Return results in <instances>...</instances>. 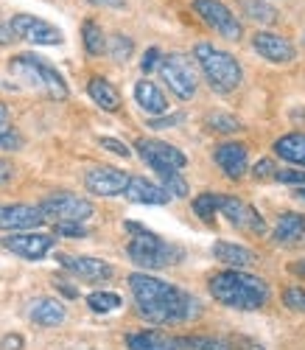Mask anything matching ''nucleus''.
<instances>
[{
  "instance_id": "obj_1",
  "label": "nucleus",
  "mask_w": 305,
  "mask_h": 350,
  "mask_svg": "<svg viewBox=\"0 0 305 350\" xmlns=\"http://www.w3.org/2000/svg\"><path fill=\"white\" fill-rule=\"evenodd\" d=\"M129 288H132L137 314L151 325H182L202 314V306L194 295L148 272H132Z\"/></svg>"
},
{
  "instance_id": "obj_2",
  "label": "nucleus",
  "mask_w": 305,
  "mask_h": 350,
  "mask_svg": "<svg viewBox=\"0 0 305 350\" xmlns=\"http://www.w3.org/2000/svg\"><path fill=\"white\" fill-rule=\"evenodd\" d=\"M210 297L224 308L235 311H258L269 303V286L263 278L250 275L247 269H224L216 272L207 283Z\"/></svg>"
},
{
  "instance_id": "obj_3",
  "label": "nucleus",
  "mask_w": 305,
  "mask_h": 350,
  "mask_svg": "<svg viewBox=\"0 0 305 350\" xmlns=\"http://www.w3.org/2000/svg\"><path fill=\"white\" fill-rule=\"evenodd\" d=\"M127 230L135 232V239L129 241L127 247V255L132 258V264L140 267V269H165V267H174L185 258V250L176 247V244H168L165 239H160L157 232L146 230L143 224H135V221H127Z\"/></svg>"
},
{
  "instance_id": "obj_4",
  "label": "nucleus",
  "mask_w": 305,
  "mask_h": 350,
  "mask_svg": "<svg viewBox=\"0 0 305 350\" xmlns=\"http://www.w3.org/2000/svg\"><path fill=\"white\" fill-rule=\"evenodd\" d=\"M194 59L199 62L207 84L213 87L216 93H233L241 87L243 81V70H241V62L235 59L233 53L210 45V42H199L194 48Z\"/></svg>"
},
{
  "instance_id": "obj_5",
  "label": "nucleus",
  "mask_w": 305,
  "mask_h": 350,
  "mask_svg": "<svg viewBox=\"0 0 305 350\" xmlns=\"http://www.w3.org/2000/svg\"><path fill=\"white\" fill-rule=\"evenodd\" d=\"M9 70L14 79H20L25 87H31V90H40L51 98H68V84L62 79L53 65H48L42 56L37 53H20L9 62Z\"/></svg>"
},
{
  "instance_id": "obj_6",
  "label": "nucleus",
  "mask_w": 305,
  "mask_h": 350,
  "mask_svg": "<svg viewBox=\"0 0 305 350\" xmlns=\"http://www.w3.org/2000/svg\"><path fill=\"white\" fill-rule=\"evenodd\" d=\"M163 81L168 84V90L182 98V101H191L196 96V87H199V79H196V70L191 65L188 56L182 53H168V56H160V65H157Z\"/></svg>"
},
{
  "instance_id": "obj_7",
  "label": "nucleus",
  "mask_w": 305,
  "mask_h": 350,
  "mask_svg": "<svg viewBox=\"0 0 305 350\" xmlns=\"http://www.w3.org/2000/svg\"><path fill=\"white\" fill-rule=\"evenodd\" d=\"M37 208L51 221H79V224H84L96 213L93 202L84 196H76V193H53V196L42 199Z\"/></svg>"
},
{
  "instance_id": "obj_8",
  "label": "nucleus",
  "mask_w": 305,
  "mask_h": 350,
  "mask_svg": "<svg viewBox=\"0 0 305 350\" xmlns=\"http://www.w3.org/2000/svg\"><path fill=\"white\" fill-rule=\"evenodd\" d=\"M194 12L202 17V23H207L213 31L222 34L230 42H238L243 37L241 20L222 3V0H194Z\"/></svg>"
},
{
  "instance_id": "obj_9",
  "label": "nucleus",
  "mask_w": 305,
  "mask_h": 350,
  "mask_svg": "<svg viewBox=\"0 0 305 350\" xmlns=\"http://www.w3.org/2000/svg\"><path fill=\"white\" fill-rule=\"evenodd\" d=\"M9 28L17 40L34 42V45H62V31L56 25H51L48 20H40L34 14H14L9 20Z\"/></svg>"
},
{
  "instance_id": "obj_10",
  "label": "nucleus",
  "mask_w": 305,
  "mask_h": 350,
  "mask_svg": "<svg viewBox=\"0 0 305 350\" xmlns=\"http://www.w3.org/2000/svg\"><path fill=\"white\" fill-rule=\"evenodd\" d=\"M53 244H56V239L48 236V232H28V230L0 239V247L9 250L17 258H25V260H42L53 250Z\"/></svg>"
},
{
  "instance_id": "obj_11",
  "label": "nucleus",
  "mask_w": 305,
  "mask_h": 350,
  "mask_svg": "<svg viewBox=\"0 0 305 350\" xmlns=\"http://www.w3.org/2000/svg\"><path fill=\"white\" fill-rule=\"evenodd\" d=\"M135 149L137 154L143 157V163L148 168H155V165H168V168H185L188 165V157L185 152H179L176 146L171 143H163V140H155V137H140L135 143Z\"/></svg>"
},
{
  "instance_id": "obj_12",
  "label": "nucleus",
  "mask_w": 305,
  "mask_h": 350,
  "mask_svg": "<svg viewBox=\"0 0 305 350\" xmlns=\"http://www.w3.org/2000/svg\"><path fill=\"white\" fill-rule=\"evenodd\" d=\"M84 185L96 196H120L129 185V174L112 165H96L84 174Z\"/></svg>"
},
{
  "instance_id": "obj_13",
  "label": "nucleus",
  "mask_w": 305,
  "mask_h": 350,
  "mask_svg": "<svg viewBox=\"0 0 305 350\" xmlns=\"http://www.w3.org/2000/svg\"><path fill=\"white\" fill-rule=\"evenodd\" d=\"M219 211L227 216L230 224H235V227H241V230L258 232V236H263V232H266V221H263V216H261L252 205H247L243 199H238V196H224V193H222V199H219Z\"/></svg>"
},
{
  "instance_id": "obj_14",
  "label": "nucleus",
  "mask_w": 305,
  "mask_h": 350,
  "mask_svg": "<svg viewBox=\"0 0 305 350\" xmlns=\"http://www.w3.org/2000/svg\"><path fill=\"white\" fill-rule=\"evenodd\" d=\"M252 48L258 51V56H263L271 65H289L297 56V48L291 45V40L283 34H274V31H258L252 37Z\"/></svg>"
},
{
  "instance_id": "obj_15",
  "label": "nucleus",
  "mask_w": 305,
  "mask_h": 350,
  "mask_svg": "<svg viewBox=\"0 0 305 350\" xmlns=\"http://www.w3.org/2000/svg\"><path fill=\"white\" fill-rule=\"evenodd\" d=\"M59 264H62L70 275L90 280V283H101V280H109L115 275V269L107 264V260L93 258V255H59Z\"/></svg>"
},
{
  "instance_id": "obj_16",
  "label": "nucleus",
  "mask_w": 305,
  "mask_h": 350,
  "mask_svg": "<svg viewBox=\"0 0 305 350\" xmlns=\"http://www.w3.org/2000/svg\"><path fill=\"white\" fill-rule=\"evenodd\" d=\"M45 221L37 205H0V230L9 232H25Z\"/></svg>"
},
{
  "instance_id": "obj_17",
  "label": "nucleus",
  "mask_w": 305,
  "mask_h": 350,
  "mask_svg": "<svg viewBox=\"0 0 305 350\" xmlns=\"http://www.w3.org/2000/svg\"><path fill=\"white\" fill-rule=\"evenodd\" d=\"M213 157H216L219 168L230 180H241L250 168V154H247V146L243 143H222V146H216Z\"/></svg>"
},
{
  "instance_id": "obj_18",
  "label": "nucleus",
  "mask_w": 305,
  "mask_h": 350,
  "mask_svg": "<svg viewBox=\"0 0 305 350\" xmlns=\"http://www.w3.org/2000/svg\"><path fill=\"white\" fill-rule=\"evenodd\" d=\"M28 317H31V323L40 325V328H56L65 323L68 317V308L62 300L56 297H37L31 303V308H28Z\"/></svg>"
},
{
  "instance_id": "obj_19",
  "label": "nucleus",
  "mask_w": 305,
  "mask_h": 350,
  "mask_svg": "<svg viewBox=\"0 0 305 350\" xmlns=\"http://www.w3.org/2000/svg\"><path fill=\"white\" fill-rule=\"evenodd\" d=\"M213 258L222 260V264L230 267V269H250L258 260V255L250 247H241V244H233V241H216L213 244Z\"/></svg>"
},
{
  "instance_id": "obj_20",
  "label": "nucleus",
  "mask_w": 305,
  "mask_h": 350,
  "mask_svg": "<svg viewBox=\"0 0 305 350\" xmlns=\"http://www.w3.org/2000/svg\"><path fill=\"white\" fill-rule=\"evenodd\" d=\"M124 196L129 202H137V205H165V202L171 199L160 185L148 183L146 177H129V185H127Z\"/></svg>"
},
{
  "instance_id": "obj_21",
  "label": "nucleus",
  "mask_w": 305,
  "mask_h": 350,
  "mask_svg": "<svg viewBox=\"0 0 305 350\" xmlns=\"http://www.w3.org/2000/svg\"><path fill=\"white\" fill-rule=\"evenodd\" d=\"M135 101L140 104V109H146L148 115H165L168 112V101H165V93L155 81L148 79H140L135 84Z\"/></svg>"
},
{
  "instance_id": "obj_22",
  "label": "nucleus",
  "mask_w": 305,
  "mask_h": 350,
  "mask_svg": "<svg viewBox=\"0 0 305 350\" xmlns=\"http://www.w3.org/2000/svg\"><path fill=\"white\" fill-rule=\"evenodd\" d=\"M87 96L93 98V104H98L104 112H118L120 109V93L104 76H93L87 81Z\"/></svg>"
},
{
  "instance_id": "obj_23",
  "label": "nucleus",
  "mask_w": 305,
  "mask_h": 350,
  "mask_svg": "<svg viewBox=\"0 0 305 350\" xmlns=\"http://www.w3.org/2000/svg\"><path fill=\"white\" fill-rule=\"evenodd\" d=\"M129 350H179L176 336H168L163 331H135L127 336Z\"/></svg>"
},
{
  "instance_id": "obj_24",
  "label": "nucleus",
  "mask_w": 305,
  "mask_h": 350,
  "mask_svg": "<svg viewBox=\"0 0 305 350\" xmlns=\"http://www.w3.org/2000/svg\"><path fill=\"white\" fill-rule=\"evenodd\" d=\"M271 149H274V154H278V157L305 168V132H289V135L278 137Z\"/></svg>"
},
{
  "instance_id": "obj_25",
  "label": "nucleus",
  "mask_w": 305,
  "mask_h": 350,
  "mask_svg": "<svg viewBox=\"0 0 305 350\" xmlns=\"http://www.w3.org/2000/svg\"><path fill=\"white\" fill-rule=\"evenodd\" d=\"M305 241V216L283 213L274 227V244H302Z\"/></svg>"
},
{
  "instance_id": "obj_26",
  "label": "nucleus",
  "mask_w": 305,
  "mask_h": 350,
  "mask_svg": "<svg viewBox=\"0 0 305 350\" xmlns=\"http://www.w3.org/2000/svg\"><path fill=\"white\" fill-rule=\"evenodd\" d=\"M238 9H241V14H247L250 20H255L261 25H271L280 17V12L271 3H266V0H238Z\"/></svg>"
},
{
  "instance_id": "obj_27",
  "label": "nucleus",
  "mask_w": 305,
  "mask_h": 350,
  "mask_svg": "<svg viewBox=\"0 0 305 350\" xmlns=\"http://www.w3.org/2000/svg\"><path fill=\"white\" fill-rule=\"evenodd\" d=\"M179 350H233L230 339L224 336H202V334H191V336H176Z\"/></svg>"
},
{
  "instance_id": "obj_28",
  "label": "nucleus",
  "mask_w": 305,
  "mask_h": 350,
  "mask_svg": "<svg viewBox=\"0 0 305 350\" xmlns=\"http://www.w3.org/2000/svg\"><path fill=\"white\" fill-rule=\"evenodd\" d=\"M0 149H6V152L23 149V135L14 129L12 112H9V107L3 101H0Z\"/></svg>"
},
{
  "instance_id": "obj_29",
  "label": "nucleus",
  "mask_w": 305,
  "mask_h": 350,
  "mask_svg": "<svg viewBox=\"0 0 305 350\" xmlns=\"http://www.w3.org/2000/svg\"><path fill=\"white\" fill-rule=\"evenodd\" d=\"M160 177V188L168 193V196H188V180L182 177V174L176 168H168V165H155L151 168Z\"/></svg>"
},
{
  "instance_id": "obj_30",
  "label": "nucleus",
  "mask_w": 305,
  "mask_h": 350,
  "mask_svg": "<svg viewBox=\"0 0 305 350\" xmlns=\"http://www.w3.org/2000/svg\"><path fill=\"white\" fill-rule=\"evenodd\" d=\"M81 40H84V48L90 56H101L107 51V40H104V31H101V25L93 23V20H87L81 25Z\"/></svg>"
},
{
  "instance_id": "obj_31",
  "label": "nucleus",
  "mask_w": 305,
  "mask_h": 350,
  "mask_svg": "<svg viewBox=\"0 0 305 350\" xmlns=\"http://www.w3.org/2000/svg\"><path fill=\"white\" fill-rule=\"evenodd\" d=\"M120 295H115V291H93V295H87V306L90 311L96 314H109V311H118L120 308Z\"/></svg>"
},
{
  "instance_id": "obj_32",
  "label": "nucleus",
  "mask_w": 305,
  "mask_h": 350,
  "mask_svg": "<svg viewBox=\"0 0 305 350\" xmlns=\"http://www.w3.org/2000/svg\"><path fill=\"white\" fill-rule=\"evenodd\" d=\"M219 199H222V193H210V191L199 193L194 199V213L202 221H213V216H216V211H219Z\"/></svg>"
},
{
  "instance_id": "obj_33",
  "label": "nucleus",
  "mask_w": 305,
  "mask_h": 350,
  "mask_svg": "<svg viewBox=\"0 0 305 350\" xmlns=\"http://www.w3.org/2000/svg\"><path fill=\"white\" fill-rule=\"evenodd\" d=\"M207 126L213 132L230 135V132H238L241 129V121L235 118V115H227V112H213V115H207Z\"/></svg>"
},
{
  "instance_id": "obj_34",
  "label": "nucleus",
  "mask_w": 305,
  "mask_h": 350,
  "mask_svg": "<svg viewBox=\"0 0 305 350\" xmlns=\"http://www.w3.org/2000/svg\"><path fill=\"white\" fill-rule=\"evenodd\" d=\"M132 51H135V45H132V40L127 34L109 37V56H112L115 62H127L129 56H132Z\"/></svg>"
},
{
  "instance_id": "obj_35",
  "label": "nucleus",
  "mask_w": 305,
  "mask_h": 350,
  "mask_svg": "<svg viewBox=\"0 0 305 350\" xmlns=\"http://www.w3.org/2000/svg\"><path fill=\"white\" fill-rule=\"evenodd\" d=\"M283 306L297 311V314H305V288L302 286H289L283 291Z\"/></svg>"
},
{
  "instance_id": "obj_36",
  "label": "nucleus",
  "mask_w": 305,
  "mask_h": 350,
  "mask_svg": "<svg viewBox=\"0 0 305 350\" xmlns=\"http://www.w3.org/2000/svg\"><path fill=\"white\" fill-rule=\"evenodd\" d=\"M274 180L278 183H286V185H305V171L302 168H278L274 171Z\"/></svg>"
},
{
  "instance_id": "obj_37",
  "label": "nucleus",
  "mask_w": 305,
  "mask_h": 350,
  "mask_svg": "<svg viewBox=\"0 0 305 350\" xmlns=\"http://www.w3.org/2000/svg\"><path fill=\"white\" fill-rule=\"evenodd\" d=\"M56 236H62V239H84L87 227L79 224V221H56Z\"/></svg>"
},
{
  "instance_id": "obj_38",
  "label": "nucleus",
  "mask_w": 305,
  "mask_h": 350,
  "mask_svg": "<svg viewBox=\"0 0 305 350\" xmlns=\"http://www.w3.org/2000/svg\"><path fill=\"white\" fill-rule=\"evenodd\" d=\"M98 146H101V149H107V152H112V154H118V157H129L132 154L129 146L120 143L118 137H98Z\"/></svg>"
},
{
  "instance_id": "obj_39",
  "label": "nucleus",
  "mask_w": 305,
  "mask_h": 350,
  "mask_svg": "<svg viewBox=\"0 0 305 350\" xmlns=\"http://www.w3.org/2000/svg\"><path fill=\"white\" fill-rule=\"evenodd\" d=\"M274 171H278V165H274L271 160H261L252 168V177L255 180H274Z\"/></svg>"
},
{
  "instance_id": "obj_40",
  "label": "nucleus",
  "mask_w": 305,
  "mask_h": 350,
  "mask_svg": "<svg viewBox=\"0 0 305 350\" xmlns=\"http://www.w3.org/2000/svg\"><path fill=\"white\" fill-rule=\"evenodd\" d=\"M182 121H185V115L174 112V115H168V118H151L148 126H151V129H171V126H176V124H182Z\"/></svg>"
},
{
  "instance_id": "obj_41",
  "label": "nucleus",
  "mask_w": 305,
  "mask_h": 350,
  "mask_svg": "<svg viewBox=\"0 0 305 350\" xmlns=\"http://www.w3.org/2000/svg\"><path fill=\"white\" fill-rule=\"evenodd\" d=\"M157 65H160V48H148V51L143 53V59H140V68H143V73L155 70Z\"/></svg>"
},
{
  "instance_id": "obj_42",
  "label": "nucleus",
  "mask_w": 305,
  "mask_h": 350,
  "mask_svg": "<svg viewBox=\"0 0 305 350\" xmlns=\"http://www.w3.org/2000/svg\"><path fill=\"white\" fill-rule=\"evenodd\" d=\"M25 347V339L20 334H6L0 339V350H23Z\"/></svg>"
},
{
  "instance_id": "obj_43",
  "label": "nucleus",
  "mask_w": 305,
  "mask_h": 350,
  "mask_svg": "<svg viewBox=\"0 0 305 350\" xmlns=\"http://www.w3.org/2000/svg\"><path fill=\"white\" fill-rule=\"evenodd\" d=\"M230 345H233V350H263V345H258L255 339H247V336H235Z\"/></svg>"
},
{
  "instance_id": "obj_44",
  "label": "nucleus",
  "mask_w": 305,
  "mask_h": 350,
  "mask_svg": "<svg viewBox=\"0 0 305 350\" xmlns=\"http://www.w3.org/2000/svg\"><path fill=\"white\" fill-rule=\"evenodd\" d=\"M12 174H14L12 163H6V160H0V185H6V183L12 180Z\"/></svg>"
},
{
  "instance_id": "obj_45",
  "label": "nucleus",
  "mask_w": 305,
  "mask_h": 350,
  "mask_svg": "<svg viewBox=\"0 0 305 350\" xmlns=\"http://www.w3.org/2000/svg\"><path fill=\"white\" fill-rule=\"evenodd\" d=\"M289 272H291L294 278H302V280H305V258H302V260H291Z\"/></svg>"
},
{
  "instance_id": "obj_46",
  "label": "nucleus",
  "mask_w": 305,
  "mask_h": 350,
  "mask_svg": "<svg viewBox=\"0 0 305 350\" xmlns=\"http://www.w3.org/2000/svg\"><path fill=\"white\" fill-rule=\"evenodd\" d=\"M93 6H109V9H124V0H90Z\"/></svg>"
},
{
  "instance_id": "obj_47",
  "label": "nucleus",
  "mask_w": 305,
  "mask_h": 350,
  "mask_svg": "<svg viewBox=\"0 0 305 350\" xmlns=\"http://www.w3.org/2000/svg\"><path fill=\"white\" fill-rule=\"evenodd\" d=\"M12 40H14V34H12L9 23H0V42H12Z\"/></svg>"
},
{
  "instance_id": "obj_48",
  "label": "nucleus",
  "mask_w": 305,
  "mask_h": 350,
  "mask_svg": "<svg viewBox=\"0 0 305 350\" xmlns=\"http://www.w3.org/2000/svg\"><path fill=\"white\" fill-rule=\"evenodd\" d=\"M300 199H305V185H302V188H300Z\"/></svg>"
},
{
  "instance_id": "obj_49",
  "label": "nucleus",
  "mask_w": 305,
  "mask_h": 350,
  "mask_svg": "<svg viewBox=\"0 0 305 350\" xmlns=\"http://www.w3.org/2000/svg\"><path fill=\"white\" fill-rule=\"evenodd\" d=\"M65 350H90V347H65Z\"/></svg>"
},
{
  "instance_id": "obj_50",
  "label": "nucleus",
  "mask_w": 305,
  "mask_h": 350,
  "mask_svg": "<svg viewBox=\"0 0 305 350\" xmlns=\"http://www.w3.org/2000/svg\"><path fill=\"white\" fill-rule=\"evenodd\" d=\"M302 42H305V37H302Z\"/></svg>"
}]
</instances>
